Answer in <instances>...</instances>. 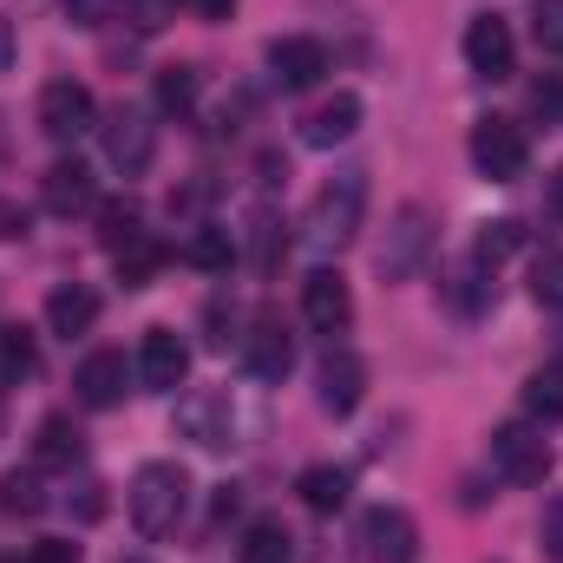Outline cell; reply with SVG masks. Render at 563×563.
I'll list each match as a JSON object with an SVG mask.
<instances>
[{
	"instance_id": "obj_1",
	"label": "cell",
	"mask_w": 563,
	"mask_h": 563,
	"mask_svg": "<svg viewBox=\"0 0 563 563\" xmlns=\"http://www.w3.org/2000/svg\"><path fill=\"white\" fill-rule=\"evenodd\" d=\"M361 217H367V170H341L314 190L308 217H301V236L321 250V256H341L354 236H361Z\"/></svg>"
},
{
	"instance_id": "obj_2",
	"label": "cell",
	"mask_w": 563,
	"mask_h": 563,
	"mask_svg": "<svg viewBox=\"0 0 563 563\" xmlns=\"http://www.w3.org/2000/svg\"><path fill=\"white\" fill-rule=\"evenodd\" d=\"M184 511H190V472L170 465V459L139 465V478H132V525H139V538H177Z\"/></svg>"
},
{
	"instance_id": "obj_3",
	"label": "cell",
	"mask_w": 563,
	"mask_h": 563,
	"mask_svg": "<svg viewBox=\"0 0 563 563\" xmlns=\"http://www.w3.org/2000/svg\"><path fill=\"white\" fill-rule=\"evenodd\" d=\"M432 210H420V203H407V210H394V223H387V236H380V276L387 282H413L426 269V256H432Z\"/></svg>"
},
{
	"instance_id": "obj_4",
	"label": "cell",
	"mask_w": 563,
	"mask_h": 563,
	"mask_svg": "<svg viewBox=\"0 0 563 563\" xmlns=\"http://www.w3.org/2000/svg\"><path fill=\"white\" fill-rule=\"evenodd\" d=\"M492 465H498V478H511V485H544L551 465H558V452H551L544 426L511 420V426L492 432Z\"/></svg>"
},
{
	"instance_id": "obj_5",
	"label": "cell",
	"mask_w": 563,
	"mask_h": 563,
	"mask_svg": "<svg viewBox=\"0 0 563 563\" xmlns=\"http://www.w3.org/2000/svg\"><path fill=\"white\" fill-rule=\"evenodd\" d=\"M99 139H106V164L119 177H144L151 157H157V125H151L144 106H112L106 125H99Z\"/></svg>"
},
{
	"instance_id": "obj_6",
	"label": "cell",
	"mask_w": 563,
	"mask_h": 563,
	"mask_svg": "<svg viewBox=\"0 0 563 563\" xmlns=\"http://www.w3.org/2000/svg\"><path fill=\"white\" fill-rule=\"evenodd\" d=\"M472 164H478V177H492V184H518L525 164H531L525 125H518V119H478V125H472Z\"/></svg>"
},
{
	"instance_id": "obj_7",
	"label": "cell",
	"mask_w": 563,
	"mask_h": 563,
	"mask_svg": "<svg viewBox=\"0 0 563 563\" xmlns=\"http://www.w3.org/2000/svg\"><path fill=\"white\" fill-rule=\"evenodd\" d=\"M314 400H321V413L347 420V413L367 400V361H361L354 347L328 341V354H321V367H314Z\"/></svg>"
},
{
	"instance_id": "obj_8",
	"label": "cell",
	"mask_w": 563,
	"mask_h": 563,
	"mask_svg": "<svg viewBox=\"0 0 563 563\" xmlns=\"http://www.w3.org/2000/svg\"><path fill=\"white\" fill-rule=\"evenodd\" d=\"M177 432L190 445H203V452H230L236 445V407H230V394H217V387L184 394L177 400Z\"/></svg>"
},
{
	"instance_id": "obj_9",
	"label": "cell",
	"mask_w": 563,
	"mask_h": 563,
	"mask_svg": "<svg viewBox=\"0 0 563 563\" xmlns=\"http://www.w3.org/2000/svg\"><path fill=\"white\" fill-rule=\"evenodd\" d=\"M361 551L374 563H413L420 558V525H413V511H400V505H374V511H361Z\"/></svg>"
},
{
	"instance_id": "obj_10",
	"label": "cell",
	"mask_w": 563,
	"mask_h": 563,
	"mask_svg": "<svg viewBox=\"0 0 563 563\" xmlns=\"http://www.w3.org/2000/svg\"><path fill=\"white\" fill-rule=\"evenodd\" d=\"M99 125V106H92V86H79V79H53L46 92H40V132L59 144H73L79 132H92Z\"/></svg>"
},
{
	"instance_id": "obj_11",
	"label": "cell",
	"mask_w": 563,
	"mask_h": 563,
	"mask_svg": "<svg viewBox=\"0 0 563 563\" xmlns=\"http://www.w3.org/2000/svg\"><path fill=\"white\" fill-rule=\"evenodd\" d=\"M243 367H250L256 380H288V367H295V334L282 328L276 308H256V314H250V334H243Z\"/></svg>"
},
{
	"instance_id": "obj_12",
	"label": "cell",
	"mask_w": 563,
	"mask_h": 563,
	"mask_svg": "<svg viewBox=\"0 0 563 563\" xmlns=\"http://www.w3.org/2000/svg\"><path fill=\"white\" fill-rule=\"evenodd\" d=\"M301 321L314 328V334H347V321H354V288L341 269H314V276L301 282Z\"/></svg>"
},
{
	"instance_id": "obj_13",
	"label": "cell",
	"mask_w": 563,
	"mask_h": 563,
	"mask_svg": "<svg viewBox=\"0 0 563 563\" xmlns=\"http://www.w3.org/2000/svg\"><path fill=\"white\" fill-rule=\"evenodd\" d=\"M465 66H472L478 79H511V73H518V40H511V26H505L498 13H478V20L465 26Z\"/></svg>"
},
{
	"instance_id": "obj_14",
	"label": "cell",
	"mask_w": 563,
	"mask_h": 563,
	"mask_svg": "<svg viewBox=\"0 0 563 563\" xmlns=\"http://www.w3.org/2000/svg\"><path fill=\"white\" fill-rule=\"evenodd\" d=\"M184 374H190V347H184V334H177V328H151L144 347H139V380L151 387V394H177Z\"/></svg>"
},
{
	"instance_id": "obj_15",
	"label": "cell",
	"mask_w": 563,
	"mask_h": 563,
	"mask_svg": "<svg viewBox=\"0 0 563 563\" xmlns=\"http://www.w3.org/2000/svg\"><path fill=\"white\" fill-rule=\"evenodd\" d=\"M40 203H46L53 217H79V210H99V184H92V170H86L79 157H59V164H46V177H40Z\"/></svg>"
},
{
	"instance_id": "obj_16",
	"label": "cell",
	"mask_w": 563,
	"mask_h": 563,
	"mask_svg": "<svg viewBox=\"0 0 563 563\" xmlns=\"http://www.w3.org/2000/svg\"><path fill=\"white\" fill-rule=\"evenodd\" d=\"M321 73H328V46H321V40L288 33V40H276V46H269V79H276L282 92H308Z\"/></svg>"
},
{
	"instance_id": "obj_17",
	"label": "cell",
	"mask_w": 563,
	"mask_h": 563,
	"mask_svg": "<svg viewBox=\"0 0 563 563\" xmlns=\"http://www.w3.org/2000/svg\"><path fill=\"white\" fill-rule=\"evenodd\" d=\"M73 387H79V400H86V407H99V413H106V407H119V400H125L132 367H125V354H119V347H99V354H86V361H79V380H73Z\"/></svg>"
},
{
	"instance_id": "obj_18",
	"label": "cell",
	"mask_w": 563,
	"mask_h": 563,
	"mask_svg": "<svg viewBox=\"0 0 563 563\" xmlns=\"http://www.w3.org/2000/svg\"><path fill=\"white\" fill-rule=\"evenodd\" d=\"M361 112H367V106H361L354 92H334V99H321V106L301 119V139L314 144V151H328V144H347L354 132H361Z\"/></svg>"
},
{
	"instance_id": "obj_19",
	"label": "cell",
	"mask_w": 563,
	"mask_h": 563,
	"mask_svg": "<svg viewBox=\"0 0 563 563\" xmlns=\"http://www.w3.org/2000/svg\"><path fill=\"white\" fill-rule=\"evenodd\" d=\"M92 321H99V295L86 288V282H59L53 295H46V328L53 334H92Z\"/></svg>"
},
{
	"instance_id": "obj_20",
	"label": "cell",
	"mask_w": 563,
	"mask_h": 563,
	"mask_svg": "<svg viewBox=\"0 0 563 563\" xmlns=\"http://www.w3.org/2000/svg\"><path fill=\"white\" fill-rule=\"evenodd\" d=\"M282 230H288V223H282L269 203H256V210H250V223H243L236 250L250 256V269H256V276H269V269L282 263V250H288V236H282Z\"/></svg>"
},
{
	"instance_id": "obj_21",
	"label": "cell",
	"mask_w": 563,
	"mask_h": 563,
	"mask_svg": "<svg viewBox=\"0 0 563 563\" xmlns=\"http://www.w3.org/2000/svg\"><path fill=\"white\" fill-rule=\"evenodd\" d=\"M295 492H301L308 511H341L347 492H354V472H347V465H308V472L295 478Z\"/></svg>"
},
{
	"instance_id": "obj_22",
	"label": "cell",
	"mask_w": 563,
	"mask_h": 563,
	"mask_svg": "<svg viewBox=\"0 0 563 563\" xmlns=\"http://www.w3.org/2000/svg\"><path fill=\"white\" fill-rule=\"evenodd\" d=\"M236 563H295V538L282 518H256L236 544Z\"/></svg>"
},
{
	"instance_id": "obj_23",
	"label": "cell",
	"mask_w": 563,
	"mask_h": 563,
	"mask_svg": "<svg viewBox=\"0 0 563 563\" xmlns=\"http://www.w3.org/2000/svg\"><path fill=\"white\" fill-rule=\"evenodd\" d=\"M492 295H498V282H492V263H459L452 282H445V301L459 308V314H478V308H492Z\"/></svg>"
},
{
	"instance_id": "obj_24",
	"label": "cell",
	"mask_w": 563,
	"mask_h": 563,
	"mask_svg": "<svg viewBox=\"0 0 563 563\" xmlns=\"http://www.w3.org/2000/svg\"><path fill=\"white\" fill-rule=\"evenodd\" d=\"M139 236H151L144 230V210L132 203V197H112V203H99V243L119 256V250H132Z\"/></svg>"
},
{
	"instance_id": "obj_25",
	"label": "cell",
	"mask_w": 563,
	"mask_h": 563,
	"mask_svg": "<svg viewBox=\"0 0 563 563\" xmlns=\"http://www.w3.org/2000/svg\"><path fill=\"white\" fill-rule=\"evenodd\" d=\"M525 413H531V426H558L563 420V367L558 361L538 367V374L525 380Z\"/></svg>"
},
{
	"instance_id": "obj_26",
	"label": "cell",
	"mask_w": 563,
	"mask_h": 563,
	"mask_svg": "<svg viewBox=\"0 0 563 563\" xmlns=\"http://www.w3.org/2000/svg\"><path fill=\"white\" fill-rule=\"evenodd\" d=\"M40 374V347L26 328H0V387H26Z\"/></svg>"
},
{
	"instance_id": "obj_27",
	"label": "cell",
	"mask_w": 563,
	"mask_h": 563,
	"mask_svg": "<svg viewBox=\"0 0 563 563\" xmlns=\"http://www.w3.org/2000/svg\"><path fill=\"white\" fill-rule=\"evenodd\" d=\"M33 452H40V465H79L86 439H79V426L66 420V413H53V420H40V439H33Z\"/></svg>"
},
{
	"instance_id": "obj_28",
	"label": "cell",
	"mask_w": 563,
	"mask_h": 563,
	"mask_svg": "<svg viewBox=\"0 0 563 563\" xmlns=\"http://www.w3.org/2000/svg\"><path fill=\"white\" fill-rule=\"evenodd\" d=\"M197 86H203L197 66H164V73H157V112H164V119H184V112L197 106Z\"/></svg>"
},
{
	"instance_id": "obj_29",
	"label": "cell",
	"mask_w": 563,
	"mask_h": 563,
	"mask_svg": "<svg viewBox=\"0 0 563 563\" xmlns=\"http://www.w3.org/2000/svg\"><path fill=\"white\" fill-rule=\"evenodd\" d=\"M230 256H236V236L217 230V223H197L190 243H184V263H197V269H230Z\"/></svg>"
},
{
	"instance_id": "obj_30",
	"label": "cell",
	"mask_w": 563,
	"mask_h": 563,
	"mask_svg": "<svg viewBox=\"0 0 563 563\" xmlns=\"http://www.w3.org/2000/svg\"><path fill=\"white\" fill-rule=\"evenodd\" d=\"M0 511H7V518H40V511H46L40 478H33V472H7V478H0Z\"/></svg>"
},
{
	"instance_id": "obj_31",
	"label": "cell",
	"mask_w": 563,
	"mask_h": 563,
	"mask_svg": "<svg viewBox=\"0 0 563 563\" xmlns=\"http://www.w3.org/2000/svg\"><path fill=\"white\" fill-rule=\"evenodd\" d=\"M112 263H119L125 288H144V282L157 276V263H164V243H157V236H139V243H132V250H119Z\"/></svg>"
},
{
	"instance_id": "obj_32",
	"label": "cell",
	"mask_w": 563,
	"mask_h": 563,
	"mask_svg": "<svg viewBox=\"0 0 563 563\" xmlns=\"http://www.w3.org/2000/svg\"><path fill=\"white\" fill-rule=\"evenodd\" d=\"M511 250H525V230H518V223H485V236H478V263L498 269Z\"/></svg>"
},
{
	"instance_id": "obj_33",
	"label": "cell",
	"mask_w": 563,
	"mask_h": 563,
	"mask_svg": "<svg viewBox=\"0 0 563 563\" xmlns=\"http://www.w3.org/2000/svg\"><path fill=\"white\" fill-rule=\"evenodd\" d=\"M531 33L544 53H563V0H531Z\"/></svg>"
},
{
	"instance_id": "obj_34",
	"label": "cell",
	"mask_w": 563,
	"mask_h": 563,
	"mask_svg": "<svg viewBox=\"0 0 563 563\" xmlns=\"http://www.w3.org/2000/svg\"><path fill=\"white\" fill-rule=\"evenodd\" d=\"M531 106H538L544 125H563V73H544V79L531 86Z\"/></svg>"
},
{
	"instance_id": "obj_35",
	"label": "cell",
	"mask_w": 563,
	"mask_h": 563,
	"mask_svg": "<svg viewBox=\"0 0 563 563\" xmlns=\"http://www.w3.org/2000/svg\"><path fill=\"white\" fill-rule=\"evenodd\" d=\"M119 13H125V0H66V20L73 26H106Z\"/></svg>"
},
{
	"instance_id": "obj_36",
	"label": "cell",
	"mask_w": 563,
	"mask_h": 563,
	"mask_svg": "<svg viewBox=\"0 0 563 563\" xmlns=\"http://www.w3.org/2000/svg\"><path fill=\"white\" fill-rule=\"evenodd\" d=\"M531 295H538L544 308H563V256H544V263H538V276H531Z\"/></svg>"
},
{
	"instance_id": "obj_37",
	"label": "cell",
	"mask_w": 563,
	"mask_h": 563,
	"mask_svg": "<svg viewBox=\"0 0 563 563\" xmlns=\"http://www.w3.org/2000/svg\"><path fill=\"white\" fill-rule=\"evenodd\" d=\"M538 538H544V558L563 563V498L544 505V518H538Z\"/></svg>"
},
{
	"instance_id": "obj_38",
	"label": "cell",
	"mask_w": 563,
	"mask_h": 563,
	"mask_svg": "<svg viewBox=\"0 0 563 563\" xmlns=\"http://www.w3.org/2000/svg\"><path fill=\"white\" fill-rule=\"evenodd\" d=\"M0 563H79V544L46 538V544H33V551H20V558H0Z\"/></svg>"
},
{
	"instance_id": "obj_39",
	"label": "cell",
	"mask_w": 563,
	"mask_h": 563,
	"mask_svg": "<svg viewBox=\"0 0 563 563\" xmlns=\"http://www.w3.org/2000/svg\"><path fill=\"white\" fill-rule=\"evenodd\" d=\"M125 13H132L144 33H151V26H164V20L177 13V0H125Z\"/></svg>"
},
{
	"instance_id": "obj_40",
	"label": "cell",
	"mask_w": 563,
	"mask_h": 563,
	"mask_svg": "<svg viewBox=\"0 0 563 563\" xmlns=\"http://www.w3.org/2000/svg\"><path fill=\"white\" fill-rule=\"evenodd\" d=\"M99 511H106V485L86 478V485H79V518H99Z\"/></svg>"
},
{
	"instance_id": "obj_41",
	"label": "cell",
	"mask_w": 563,
	"mask_h": 563,
	"mask_svg": "<svg viewBox=\"0 0 563 563\" xmlns=\"http://www.w3.org/2000/svg\"><path fill=\"white\" fill-rule=\"evenodd\" d=\"M197 13H203V20H230V13H236V0H197Z\"/></svg>"
},
{
	"instance_id": "obj_42",
	"label": "cell",
	"mask_w": 563,
	"mask_h": 563,
	"mask_svg": "<svg viewBox=\"0 0 563 563\" xmlns=\"http://www.w3.org/2000/svg\"><path fill=\"white\" fill-rule=\"evenodd\" d=\"M551 210H558V217H563V170H558V177H551Z\"/></svg>"
},
{
	"instance_id": "obj_43",
	"label": "cell",
	"mask_w": 563,
	"mask_h": 563,
	"mask_svg": "<svg viewBox=\"0 0 563 563\" xmlns=\"http://www.w3.org/2000/svg\"><path fill=\"white\" fill-rule=\"evenodd\" d=\"M125 563H144V558H125Z\"/></svg>"
}]
</instances>
